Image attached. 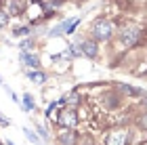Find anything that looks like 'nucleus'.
<instances>
[{"mask_svg":"<svg viewBox=\"0 0 147 145\" xmlns=\"http://www.w3.org/2000/svg\"><path fill=\"white\" fill-rule=\"evenodd\" d=\"M111 23L109 21H97L95 28H92V36L97 38V40H107V38H111Z\"/></svg>","mask_w":147,"mask_h":145,"instance_id":"1","label":"nucleus"},{"mask_svg":"<svg viewBox=\"0 0 147 145\" xmlns=\"http://www.w3.org/2000/svg\"><path fill=\"white\" fill-rule=\"evenodd\" d=\"M57 122L61 124V126H65V128H71L74 124L78 122V116H76V111H74L71 107H65V109L61 111V114H59Z\"/></svg>","mask_w":147,"mask_h":145,"instance_id":"2","label":"nucleus"},{"mask_svg":"<svg viewBox=\"0 0 147 145\" xmlns=\"http://www.w3.org/2000/svg\"><path fill=\"white\" fill-rule=\"evenodd\" d=\"M137 36H139V30L135 25H128V28H124V32H122V40H124V44H128V47L137 42Z\"/></svg>","mask_w":147,"mask_h":145,"instance_id":"3","label":"nucleus"},{"mask_svg":"<svg viewBox=\"0 0 147 145\" xmlns=\"http://www.w3.org/2000/svg\"><path fill=\"white\" fill-rule=\"evenodd\" d=\"M124 143H126V133L124 130H113L107 137V143L105 145H124Z\"/></svg>","mask_w":147,"mask_h":145,"instance_id":"4","label":"nucleus"},{"mask_svg":"<svg viewBox=\"0 0 147 145\" xmlns=\"http://www.w3.org/2000/svg\"><path fill=\"white\" fill-rule=\"evenodd\" d=\"M80 53H84L86 57H97V44L92 40H84L80 44Z\"/></svg>","mask_w":147,"mask_h":145,"instance_id":"5","label":"nucleus"},{"mask_svg":"<svg viewBox=\"0 0 147 145\" xmlns=\"http://www.w3.org/2000/svg\"><path fill=\"white\" fill-rule=\"evenodd\" d=\"M59 143L61 145H74L76 143V135H74L71 130H61V133H59Z\"/></svg>","mask_w":147,"mask_h":145,"instance_id":"6","label":"nucleus"},{"mask_svg":"<svg viewBox=\"0 0 147 145\" xmlns=\"http://www.w3.org/2000/svg\"><path fill=\"white\" fill-rule=\"evenodd\" d=\"M21 61H23L25 65H30V67H38V65H40V59H38L36 55H32V53H23V55H21Z\"/></svg>","mask_w":147,"mask_h":145,"instance_id":"7","label":"nucleus"},{"mask_svg":"<svg viewBox=\"0 0 147 145\" xmlns=\"http://www.w3.org/2000/svg\"><path fill=\"white\" fill-rule=\"evenodd\" d=\"M9 6H11L9 11H11V13H15V15H21L23 9H25V6H23V0H11Z\"/></svg>","mask_w":147,"mask_h":145,"instance_id":"8","label":"nucleus"},{"mask_svg":"<svg viewBox=\"0 0 147 145\" xmlns=\"http://www.w3.org/2000/svg\"><path fill=\"white\" fill-rule=\"evenodd\" d=\"M28 78H30V80H34V82H44L46 80V74H44V71H40V69H32L30 71V74H28Z\"/></svg>","mask_w":147,"mask_h":145,"instance_id":"9","label":"nucleus"},{"mask_svg":"<svg viewBox=\"0 0 147 145\" xmlns=\"http://www.w3.org/2000/svg\"><path fill=\"white\" fill-rule=\"evenodd\" d=\"M63 101L67 103V105H78V103H80V97H78L76 93H71V95H67V97H63Z\"/></svg>","mask_w":147,"mask_h":145,"instance_id":"10","label":"nucleus"},{"mask_svg":"<svg viewBox=\"0 0 147 145\" xmlns=\"http://www.w3.org/2000/svg\"><path fill=\"white\" fill-rule=\"evenodd\" d=\"M80 23V19H74V21H67V23H63V28H65V32H67V34H69V32H74V30H76V25Z\"/></svg>","mask_w":147,"mask_h":145,"instance_id":"11","label":"nucleus"},{"mask_svg":"<svg viewBox=\"0 0 147 145\" xmlns=\"http://www.w3.org/2000/svg\"><path fill=\"white\" fill-rule=\"evenodd\" d=\"M6 23H9V17H6L4 11H0V28H4Z\"/></svg>","mask_w":147,"mask_h":145,"instance_id":"12","label":"nucleus"},{"mask_svg":"<svg viewBox=\"0 0 147 145\" xmlns=\"http://www.w3.org/2000/svg\"><path fill=\"white\" fill-rule=\"evenodd\" d=\"M34 107V99H32V95H25V109H32Z\"/></svg>","mask_w":147,"mask_h":145,"instance_id":"13","label":"nucleus"},{"mask_svg":"<svg viewBox=\"0 0 147 145\" xmlns=\"http://www.w3.org/2000/svg\"><path fill=\"white\" fill-rule=\"evenodd\" d=\"M143 124H145V126H147V116H145V118H143Z\"/></svg>","mask_w":147,"mask_h":145,"instance_id":"14","label":"nucleus"}]
</instances>
